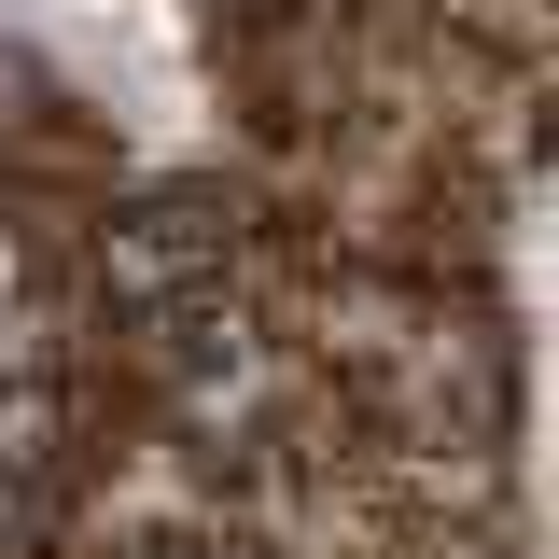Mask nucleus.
<instances>
[{
	"label": "nucleus",
	"mask_w": 559,
	"mask_h": 559,
	"mask_svg": "<svg viewBox=\"0 0 559 559\" xmlns=\"http://www.w3.org/2000/svg\"><path fill=\"white\" fill-rule=\"evenodd\" d=\"M154 559H210V546H154Z\"/></svg>",
	"instance_id": "obj_2"
},
{
	"label": "nucleus",
	"mask_w": 559,
	"mask_h": 559,
	"mask_svg": "<svg viewBox=\"0 0 559 559\" xmlns=\"http://www.w3.org/2000/svg\"><path fill=\"white\" fill-rule=\"evenodd\" d=\"M197 266H224V238H210V224H197L182 197H168V210H140L127 238L98 252V280H112V294H182Z\"/></svg>",
	"instance_id": "obj_1"
}]
</instances>
